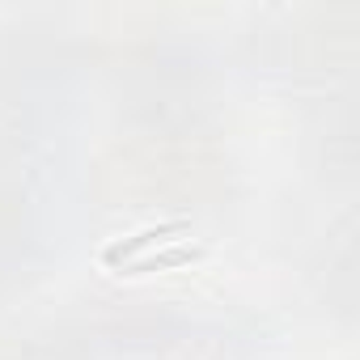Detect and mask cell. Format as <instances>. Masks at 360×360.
<instances>
[{
    "label": "cell",
    "instance_id": "cell-1",
    "mask_svg": "<svg viewBox=\"0 0 360 360\" xmlns=\"http://www.w3.org/2000/svg\"><path fill=\"white\" fill-rule=\"evenodd\" d=\"M187 225H161V229H144V233H136L131 242H115V246H106V259L115 263V259H123V255H131L136 246H148V242H165L169 233H183Z\"/></svg>",
    "mask_w": 360,
    "mask_h": 360
}]
</instances>
